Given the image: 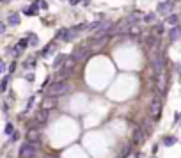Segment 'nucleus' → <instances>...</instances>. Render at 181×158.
<instances>
[{"mask_svg":"<svg viewBox=\"0 0 181 158\" xmlns=\"http://www.w3.org/2000/svg\"><path fill=\"white\" fill-rule=\"evenodd\" d=\"M71 91V85L68 84V82H55L53 85L48 89V93H50L51 98H57V96H62V94L69 93Z\"/></svg>","mask_w":181,"mask_h":158,"instance_id":"1","label":"nucleus"},{"mask_svg":"<svg viewBox=\"0 0 181 158\" xmlns=\"http://www.w3.org/2000/svg\"><path fill=\"white\" fill-rule=\"evenodd\" d=\"M151 64H153V69H154V73H156V75L163 73L165 60H163V57H162V55H158V53H153V55H151Z\"/></svg>","mask_w":181,"mask_h":158,"instance_id":"2","label":"nucleus"},{"mask_svg":"<svg viewBox=\"0 0 181 158\" xmlns=\"http://www.w3.org/2000/svg\"><path fill=\"white\" fill-rule=\"evenodd\" d=\"M36 156V148H34V144L30 142H25L20 148V158H34Z\"/></svg>","mask_w":181,"mask_h":158,"instance_id":"3","label":"nucleus"},{"mask_svg":"<svg viewBox=\"0 0 181 158\" xmlns=\"http://www.w3.org/2000/svg\"><path fill=\"white\" fill-rule=\"evenodd\" d=\"M149 110H151V114L154 115V117H158L160 112H162V101H160L158 98H154V100L151 101V105H149Z\"/></svg>","mask_w":181,"mask_h":158,"instance_id":"4","label":"nucleus"},{"mask_svg":"<svg viewBox=\"0 0 181 158\" xmlns=\"http://www.w3.org/2000/svg\"><path fill=\"white\" fill-rule=\"evenodd\" d=\"M39 139H41V133H39V130H29L27 131V140H29L30 144H36L39 142Z\"/></svg>","mask_w":181,"mask_h":158,"instance_id":"5","label":"nucleus"},{"mask_svg":"<svg viewBox=\"0 0 181 158\" xmlns=\"http://www.w3.org/2000/svg\"><path fill=\"white\" fill-rule=\"evenodd\" d=\"M171 11H172V2H171V0H165V2H160L158 4V13L169 15Z\"/></svg>","mask_w":181,"mask_h":158,"instance_id":"6","label":"nucleus"},{"mask_svg":"<svg viewBox=\"0 0 181 158\" xmlns=\"http://www.w3.org/2000/svg\"><path fill=\"white\" fill-rule=\"evenodd\" d=\"M144 142V131L140 128H135L133 131V144H142Z\"/></svg>","mask_w":181,"mask_h":158,"instance_id":"7","label":"nucleus"},{"mask_svg":"<svg viewBox=\"0 0 181 158\" xmlns=\"http://www.w3.org/2000/svg\"><path fill=\"white\" fill-rule=\"evenodd\" d=\"M75 64H76V60H75L73 57H69V59L66 57L64 62H62V68H66V69H68L69 73H73V68H75Z\"/></svg>","mask_w":181,"mask_h":158,"instance_id":"8","label":"nucleus"},{"mask_svg":"<svg viewBox=\"0 0 181 158\" xmlns=\"http://www.w3.org/2000/svg\"><path fill=\"white\" fill-rule=\"evenodd\" d=\"M169 39L172 41V43H176L178 39H179V27L176 25V27H172V29L169 30Z\"/></svg>","mask_w":181,"mask_h":158,"instance_id":"9","label":"nucleus"},{"mask_svg":"<svg viewBox=\"0 0 181 158\" xmlns=\"http://www.w3.org/2000/svg\"><path fill=\"white\" fill-rule=\"evenodd\" d=\"M85 57H87V50L85 48H76V50H75V55H73L75 60H80V59H85Z\"/></svg>","mask_w":181,"mask_h":158,"instance_id":"10","label":"nucleus"},{"mask_svg":"<svg viewBox=\"0 0 181 158\" xmlns=\"http://www.w3.org/2000/svg\"><path fill=\"white\" fill-rule=\"evenodd\" d=\"M7 22H9V25H20V15L18 13H11Z\"/></svg>","mask_w":181,"mask_h":158,"instance_id":"11","label":"nucleus"},{"mask_svg":"<svg viewBox=\"0 0 181 158\" xmlns=\"http://www.w3.org/2000/svg\"><path fill=\"white\" fill-rule=\"evenodd\" d=\"M37 121H41V123H44L46 119H48V108H41L39 112H37Z\"/></svg>","mask_w":181,"mask_h":158,"instance_id":"12","label":"nucleus"},{"mask_svg":"<svg viewBox=\"0 0 181 158\" xmlns=\"http://www.w3.org/2000/svg\"><path fill=\"white\" fill-rule=\"evenodd\" d=\"M158 89L160 93H165V77H163V73L158 75Z\"/></svg>","mask_w":181,"mask_h":158,"instance_id":"13","label":"nucleus"},{"mask_svg":"<svg viewBox=\"0 0 181 158\" xmlns=\"http://www.w3.org/2000/svg\"><path fill=\"white\" fill-rule=\"evenodd\" d=\"M64 59H66V55H62V53L57 55V59L53 60V69H59V68L62 66V62H64Z\"/></svg>","mask_w":181,"mask_h":158,"instance_id":"14","label":"nucleus"},{"mask_svg":"<svg viewBox=\"0 0 181 158\" xmlns=\"http://www.w3.org/2000/svg\"><path fill=\"white\" fill-rule=\"evenodd\" d=\"M165 25H171V27H176L178 25V16L176 15H171L169 18L165 20Z\"/></svg>","mask_w":181,"mask_h":158,"instance_id":"15","label":"nucleus"},{"mask_svg":"<svg viewBox=\"0 0 181 158\" xmlns=\"http://www.w3.org/2000/svg\"><path fill=\"white\" fill-rule=\"evenodd\" d=\"M176 142H178L176 137H165V139H163V144H165V146H174Z\"/></svg>","mask_w":181,"mask_h":158,"instance_id":"16","label":"nucleus"},{"mask_svg":"<svg viewBox=\"0 0 181 158\" xmlns=\"http://www.w3.org/2000/svg\"><path fill=\"white\" fill-rule=\"evenodd\" d=\"M128 155H130V146H124L123 151H121V155L117 158H128Z\"/></svg>","mask_w":181,"mask_h":158,"instance_id":"17","label":"nucleus"},{"mask_svg":"<svg viewBox=\"0 0 181 158\" xmlns=\"http://www.w3.org/2000/svg\"><path fill=\"white\" fill-rule=\"evenodd\" d=\"M7 82H9V75H7V77H4V80L0 82V91H2V93L7 89Z\"/></svg>","mask_w":181,"mask_h":158,"instance_id":"18","label":"nucleus"},{"mask_svg":"<svg viewBox=\"0 0 181 158\" xmlns=\"http://www.w3.org/2000/svg\"><path fill=\"white\" fill-rule=\"evenodd\" d=\"M66 34H68V29H60L57 32V39H66Z\"/></svg>","mask_w":181,"mask_h":158,"instance_id":"19","label":"nucleus"},{"mask_svg":"<svg viewBox=\"0 0 181 158\" xmlns=\"http://www.w3.org/2000/svg\"><path fill=\"white\" fill-rule=\"evenodd\" d=\"M100 25H101L100 22H94V23H91V25H87V29L89 30H98L100 29Z\"/></svg>","mask_w":181,"mask_h":158,"instance_id":"20","label":"nucleus"},{"mask_svg":"<svg viewBox=\"0 0 181 158\" xmlns=\"http://www.w3.org/2000/svg\"><path fill=\"white\" fill-rule=\"evenodd\" d=\"M36 9H37V6H34V7L27 9V11H25V15H27V16H34V15H36Z\"/></svg>","mask_w":181,"mask_h":158,"instance_id":"21","label":"nucleus"},{"mask_svg":"<svg viewBox=\"0 0 181 158\" xmlns=\"http://www.w3.org/2000/svg\"><path fill=\"white\" fill-rule=\"evenodd\" d=\"M27 46H29V41H27V39H22V41L18 43V48H27Z\"/></svg>","mask_w":181,"mask_h":158,"instance_id":"22","label":"nucleus"},{"mask_svg":"<svg viewBox=\"0 0 181 158\" xmlns=\"http://www.w3.org/2000/svg\"><path fill=\"white\" fill-rule=\"evenodd\" d=\"M13 131H14V126H13V124H11V123H9L7 126H6V133H7V135H11V133H13Z\"/></svg>","mask_w":181,"mask_h":158,"instance_id":"23","label":"nucleus"},{"mask_svg":"<svg viewBox=\"0 0 181 158\" xmlns=\"http://www.w3.org/2000/svg\"><path fill=\"white\" fill-rule=\"evenodd\" d=\"M147 43H149V46H156V44H158V39H156V37H149Z\"/></svg>","mask_w":181,"mask_h":158,"instance_id":"24","label":"nucleus"},{"mask_svg":"<svg viewBox=\"0 0 181 158\" xmlns=\"http://www.w3.org/2000/svg\"><path fill=\"white\" fill-rule=\"evenodd\" d=\"M6 29H7V25L0 22V34H6Z\"/></svg>","mask_w":181,"mask_h":158,"instance_id":"25","label":"nucleus"},{"mask_svg":"<svg viewBox=\"0 0 181 158\" xmlns=\"http://www.w3.org/2000/svg\"><path fill=\"white\" fill-rule=\"evenodd\" d=\"M144 20H146V22H154V16H153V15H147Z\"/></svg>","mask_w":181,"mask_h":158,"instance_id":"26","label":"nucleus"},{"mask_svg":"<svg viewBox=\"0 0 181 158\" xmlns=\"http://www.w3.org/2000/svg\"><path fill=\"white\" fill-rule=\"evenodd\" d=\"M29 43H30V44H34V46H36V44H37V39H36V37H34V36H32V37H30V41H29Z\"/></svg>","mask_w":181,"mask_h":158,"instance_id":"27","label":"nucleus"},{"mask_svg":"<svg viewBox=\"0 0 181 158\" xmlns=\"http://www.w3.org/2000/svg\"><path fill=\"white\" fill-rule=\"evenodd\" d=\"M4 69H6V68H4V60L0 59V71H4Z\"/></svg>","mask_w":181,"mask_h":158,"instance_id":"28","label":"nucleus"},{"mask_svg":"<svg viewBox=\"0 0 181 158\" xmlns=\"http://www.w3.org/2000/svg\"><path fill=\"white\" fill-rule=\"evenodd\" d=\"M78 2H80V0H71V6H76Z\"/></svg>","mask_w":181,"mask_h":158,"instance_id":"29","label":"nucleus"},{"mask_svg":"<svg viewBox=\"0 0 181 158\" xmlns=\"http://www.w3.org/2000/svg\"><path fill=\"white\" fill-rule=\"evenodd\" d=\"M0 2H7V0H0Z\"/></svg>","mask_w":181,"mask_h":158,"instance_id":"30","label":"nucleus"},{"mask_svg":"<svg viewBox=\"0 0 181 158\" xmlns=\"http://www.w3.org/2000/svg\"><path fill=\"white\" fill-rule=\"evenodd\" d=\"M174 2H178V0H174Z\"/></svg>","mask_w":181,"mask_h":158,"instance_id":"31","label":"nucleus"}]
</instances>
